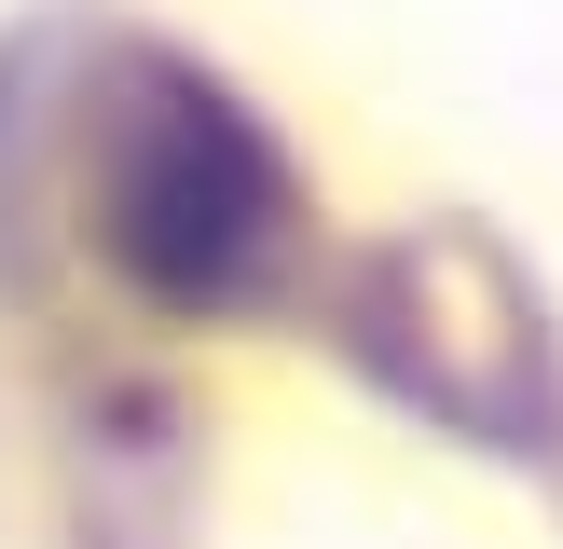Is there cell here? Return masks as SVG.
<instances>
[{"instance_id":"6da1fadb","label":"cell","mask_w":563,"mask_h":549,"mask_svg":"<svg viewBox=\"0 0 563 549\" xmlns=\"http://www.w3.org/2000/svg\"><path fill=\"white\" fill-rule=\"evenodd\" d=\"M275 220H289L275 152L192 69H152L124 110V152H110V247H124V274L165 302H247V274L275 261Z\"/></svg>"}]
</instances>
